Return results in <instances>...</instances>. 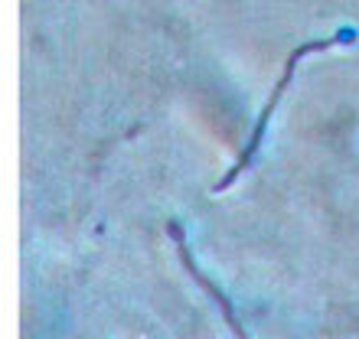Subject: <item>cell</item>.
<instances>
[{"mask_svg": "<svg viewBox=\"0 0 359 339\" xmlns=\"http://www.w3.org/2000/svg\"><path fill=\"white\" fill-rule=\"evenodd\" d=\"M167 232H170V235H173V242H177V251H180V258H183V264H187V271L193 274V281H199V284H203V287H206L209 293H212V297H216V300H219V307H222V317H226V320H229V326H232V330H236V336H238V339H245V330H242V326H238L236 313H232V303H229L226 297H222V293H219V287H212V284H209L206 277H203V274H199V268H196V264H193V254H189L187 242H183V228H180L177 222H167Z\"/></svg>", "mask_w": 359, "mask_h": 339, "instance_id": "cell-2", "label": "cell"}, {"mask_svg": "<svg viewBox=\"0 0 359 339\" xmlns=\"http://www.w3.org/2000/svg\"><path fill=\"white\" fill-rule=\"evenodd\" d=\"M343 39H353V33H337V36H327V39H317V43H307V46H297L287 56V66H284V76L278 78V85H274V92H271V102L265 104V111H262V118H258V124H255V131H252V141H248V147L242 151V157H238V163L232 170H229L226 177L219 179L216 186V193L219 189H226V186H232V179L242 173V170L252 163V157H255V151H258V144H262V137H265V127H268V121H271V114H274V108H278V102H281V95H284V88L291 85V78H294V69H297V62H301L307 53H323V49H330V46H337V43H343Z\"/></svg>", "mask_w": 359, "mask_h": 339, "instance_id": "cell-1", "label": "cell"}]
</instances>
